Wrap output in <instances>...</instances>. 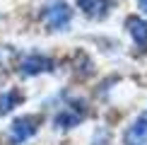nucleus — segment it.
<instances>
[{"instance_id": "7ed1b4c3", "label": "nucleus", "mask_w": 147, "mask_h": 145, "mask_svg": "<svg viewBox=\"0 0 147 145\" xmlns=\"http://www.w3.org/2000/svg\"><path fill=\"white\" fill-rule=\"evenodd\" d=\"M125 27H128V32H130L133 41H135V46L142 48V51H147V22L142 20V17H128Z\"/></svg>"}, {"instance_id": "0eeeda50", "label": "nucleus", "mask_w": 147, "mask_h": 145, "mask_svg": "<svg viewBox=\"0 0 147 145\" xmlns=\"http://www.w3.org/2000/svg\"><path fill=\"white\" fill-rule=\"evenodd\" d=\"M106 5H109V0H80V7L87 15H94V17H101Z\"/></svg>"}, {"instance_id": "1a4fd4ad", "label": "nucleus", "mask_w": 147, "mask_h": 145, "mask_svg": "<svg viewBox=\"0 0 147 145\" xmlns=\"http://www.w3.org/2000/svg\"><path fill=\"white\" fill-rule=\"evenodd\" d=\"M140 5H142V7L147 10V0H140Z\"/></svg>"}, {"instance_id": "20e7f679", "label": "nucleus", "mask_w": 147, "mask_h": 145, "mask_svg": "<svg viewBox=\"0 0 147 145\" xmlns=\"http://www.w3.org/2000/svg\"><path fill=\"white\" fill-rule=\"evenodd\" d=\"M22 72L24 75H39V72H46V70H51L53 68V60L51 58H46V56H27L22 60Z\"/></svg>"}, {"instance_id": "39448f33", "label": "nucleus", "mask_w": 147, "mask_h": 145, "mask_svg": "<svg viewBox=\"0 0 147 145\" xmlns=\"http://www.w3.org/2000/svg\"><path fill=\"white\" fill-rule=\"evenodd\" d=\"M125 140L128 145H147V114L133 121V126L125 133Z\"/></svg>"}, {"instance_id": "423d86ee", "label": "nucleus", "mask_w": 147, "mask_h": 145, "mask_svg": "<svg viewBox=\"0 0 147 145\" xmlns=\"http://www.w3.org/2000/svg\"><path fill=\"white\" fill-rule=\"evenodd\" d=\"M84 114L82 111H72V109H65V111H60L56 116V126L58 128H72V126H77L80 121H82Z\"/></svg>"}, {"instance_id": "f257e3e1", "label": "nucleus", "mask_w": 147, "mask_h": 145, "mask_svg": "<svg viewBox=\"0 0 147 145\" xmlns=\"http://www.w3.org/2000/svg\"><path fill=\"white\" fill-rule=\"evenodd\" d=\"M36 128H39V119L36 116H17L15 121H12V128H10V138L12 143H24L29 140V138L36 133Z\"/></svg>"}, {"instance_id": "9d476101", "label": "nucleus", "mask_w": 147, "mask_h": 145, "mask_svg": "<svg viewBox=\"0 0 147 145\" xmlns=\"http://www.w3.org/2000/svg\"><path fill=\"white\" fill-rule=\"evenodd\" d=\"M0 65H3V63H0Z\"/></svg>"}, {"instance_id": "f03ea898", "label": "nucleus", "mask_w": 147, "mask_h": 145, "mask_svg": "<svg viewBox=\"0 0 147 145\" xmlns=\"http://www.w3.org/2000/svg\"><path fill=\"white\" fill-rule=\"evenodd\" d=\"M44 15H46V24H48V27L63 29V27H68V22H70V17H72V10L65 3H53V5H48V7H46Z\"/></svg>"}, {"instance_id": "6e6552de", "label": "nucleus", "mask_w": 147, "mask_h": 145, "mask_svg": "<svg viewBox=\"0 0 147 145\" xmlns=\"http://www.w3.org/2000/svg\"><path fill=\"white\" fill-rule=\"evenodd\" d=\"M17 102H20V94H17V92H7V94H3V97H0V114H7L10 109L17 104Z\"/></svg>"}]
</instances>
